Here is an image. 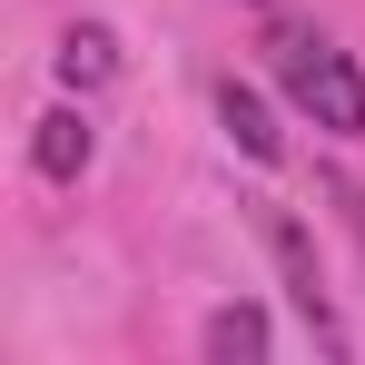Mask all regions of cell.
<instances>
[{
	"label": "cell",
	"mask_w": 365,
	"mask_h": 365,
	"mask_svg": "<svg viewBox=\"0 0 365 365\" xmlns=\"http://www.w3.org/2000/svg\"><path fill=\"white\" fill-rule=\"evenodd\" d=\"M267 50H277V79H287V99H297L316 128H336V138H365V69L346 60L326 30H277Z\"/></svg>",
	"instance_id": "cell-1"
},
{
	"label": "cell",
	"mask_w": 365,
	"mask_h": 365,
	"mask_svg": "<svg viewBox=\"0 0 365 365\" xmlns=\"http://www.w3.org/2000/svg\"><path fill=\"white\" fill-rule=\"evenodd\" d=\"M267 247H277V267H287V297H297V316L316 326V346L346 356V326H336V306H326V287H316V247H306V227H297V217H267Z\"/></svg>",
	"instance_id": "cell-2"
},
{
	"label": "cell",
	"mask_w": 365,
	"mask_h": 365,
	"mask_svg": "<svg viewBox=\"0 0 365 365\" xmlns=\"http://www.w3.org/2000/svg\"><path fill=\"white\" fill-rule=\"evenodd\" d=\"M89 148H99V138H89V119H79V109H50V119H40V138H30L40 178H79V168H89Z\"/></svg>",
	"instance_id": "cell-3"
},
{
	"label": "cell",
	"mask_w": 365,
	"mask_h": 365,
	"mask_svg": "<svg viewBox=\"0 0 365 365\" xmlns=\"http://www.w3.org/2000/svg\"><path fill=\"white\" fill-rule=\"evenodd\" d=\"M217 119H227V138H237L247 158H267V168L287 158V138L267 128V99H257V89H237V79H227V89H217Z\"/></svg>",
	"instance_id": "cell-4"
},
{
	"label": "cell",
	"mask_w": 365,
	"mask_h": 365,
	"mask_svg": "<svg viewBox=\"0 0 365 365\" xmlns=\"http://www.w3.org/2000/svg\"><path fill=\"white\" fill-rule=\"evenodd\" d=\"M207 356H217V365H257V356H267V316H257V306H217V316H207Z\"/></svg>",
	"instance_id": "cell-5"
},
{
	"label": "cell",
	"mask_w": 365,
	"mask_h": 365,
	"mask_svg": "<svg viewBox=\"0 0 365 365\" xmlns=\"http://www.w3.org/2000/svg\"><path fill=\"white\" fill-rule=\"evenodd\" d=\"M60 79H69V89L119 79V40H109V30H69V40H60Z\"/></svg>",
	"instance_id": "cell-6"
},
{
	"label": "cell",
	"mask_w": 365,
	"mask_h": 365,
	"mask_svg": "<svg viewBox=\"0 0 365 365\" xmlns=\"http://www.w3.org/2000/svg\"><path fill=\"white\" fill-rule=\"evenodd\" d=\"M336 207H346V227H356V247H365V187H346V178H336Z\"/></svg>",
	"instance_id": "cell-7"
}]
</instances>
